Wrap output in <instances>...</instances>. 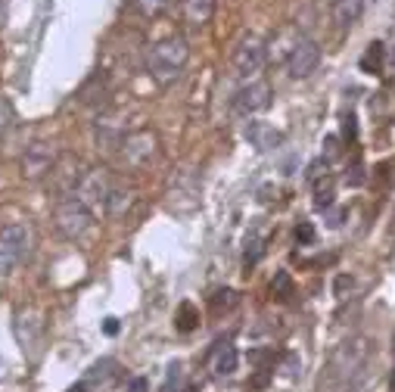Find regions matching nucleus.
<instances>
[{
  "label": "nucleus",
  "mask_w": 395,
  "mask_h": 392,
  "mask_svg": "<svg viewBox=\"0 0 395 392\" xmlns=\"http://www.w3.org/2000/svg\"><path fill=\"white\" fill-rule=\"evenodd\" d=\"M361 6H365V0H333V22L343 31L352 28L361 16Z\"/></svg>",
  "instance_id": "obj_15"
},
{
  "label": "nucleus",
  "mask_w": 395,
  "mask_h": 392,
  "mask_svg": "<svg viewBox=\"0 0 395 392\" xmlns=\"http://www.w3.org/2000/svg\"><path fill=\"white\" fill-rule=\"evenodd\" d=\"M336 159H339V137L330 134L324 140V166H327V162H336Z\"/></svg>",
  "instance_id": "obj_27"
},
{
  "label": "nucleus",
  "mask_w": 395,
  "mask_h": 392,
  "mask_svg": "<svg viewBox=\"0 0 395 392\" xmlns=\"http://www.w3.org/2000/svg\"><path fill=\"white\" fill-rule=\"evenodd\" d=\"M113 187H115V181L109 178L106 168H91V171H84V178L78 181L72 196H78V200H81L84 206L93 212V215H97L100 209L106 212V202H109V193H113Z\"/></svg>",
  "instance_id": "obj_7"
},
{
  "label": "nucleus",
  "mask_w": 395,
  "mask_h": 392,
  "mask_svg": "<svg viewBox=\"0 0 395 392\" xmlns=\"http://www.w3.org/2000/svg\"><path fill=\"white\" fill-rule=\"evenodd\" d=\"M268 106H271V84L268 81H249L246 88H240L234 97V115H240V119L265 113Z\"/></svg>",
  "instance_id": "obj_10"
},
{
  "label": "nucleus",
  "mask_w": 395,
  "mask_h": 392,
  "mask_svg": "<svg viewBox=\"0 0 395 392\" xmlns=\"http://www.w3.org/2000/svg\"><path fill=\"white\" fill-rule=\"evenodd\" d=\"M128 389L131 392H144L147 389V380L144 377H134V380H128Z\"/></svg>",
  "instance_id": "obj_30"
},
{
  "label": "nucleus",
  "mask_w": 395,
  "mask_h": 392,
  "mask_svg": "<svg viewBox=\"0 0 395 392\" xmlns=\"http://www.w3.org/2000/svg\"><path fill=\"white\" fill-rule=\"evenodd\" d=\"M343 181L349 184V187H361V184L367 181V175H365V166H361V159H358V156H355V159H352V166L345 168Z\"/></svg>",
  "instance_id": "obj_23"
},
{
  "label": "nucleus",
  "mask_w": 395,
  "mask_h": 392,
  "mask_svg": "<svg viewBox=\"0 0 395 392\" xmlns=\"http://www.w3.org/2000/svg\"><path fill=\"white\" fill-rule=\"evenodd\" d=\"M343 131H345V140H355V134H358V128H355V115H345Z\"/></svg>",
  "instance_id": "obj_29"
},
{
  "label": "nucleus",
  "mask_w": 395,
  "mask_h": 392,
  "mask_svg": "<svg viewBox=\"0 0 395 392\" xmlns=\"http://www.w3.org/2000/svg\"><path fill=\"white\" fill-rule=\"evenodd\" d=\"M268 66V44L258 35H243L234 47V72L246 81H256V75Z\"/></svg>",
  "instance_id": "obj_6"
},
{
  "label": "nucleus",
  "mask_w": 395,
  "mask_h": 392,
  "mask_svg": "<svg viewBox=\"0 0 395 392\" xmlns=\"http://www.w3.org/2000/svg\"><path fill=\"white\" fill-rule=\"evenodd\" d=\"M271 293L277 296V299H290V296H293V277H290L287 271H277V274H274Z\"/></svg>",
  "instance_id": "obj_22"
},
{
  "label": "nucleus",
  "mask_w": 395,
  "mask_h": 392,
  "mask_svg": "<svg viewBox=\"0 0 395 392\" xmlns=\"http://www.w3.org/2000/svg\"><path fill=\"white\" fill-rule=\"evenodd\" d=\"M31 246H35V231L28 224L16 221L0 227V277H10L31 255Z\"/></svg>",
  "instance_id": "obj_3"
},
{
  "label": "nucleus",
  "mask_w": 395,
  "mask_h": 392,
  "mask_svg": "<svg viewBox=\"0 0 395 392\" xmlns=\"http://www.w3.org/2000/svg\"><path fill=\"white\" fill-rule=\"evenodd\" d=\"M131 206H134V190L131 187L115 184L113 193H109V202H106V215L109 218H122V215H128Z\"/></svg>",
  "instance_id": "obj_16"
},
{
  "label": "nucleus",
  "mask_w": 395,
  "mask_h": 392,
  "mask_svg": "<svg viewBox=\"0 0 395 392\" xmlns=\"http://www.w3.org/2000/svg\"><path fill=\"white\" fill-rule=\"evenodd\" d=\"M103 330H106L109 336H115V333H118V321H115V318H106V324H103Z\"/></svg>",
  "instance_id": "obj_31"
},
{
  "label": "nucleus",
  "mask_w": 395,
  "mask_h": 392,
  "mask_svg": "<svg viewBox=\"0 0 395 392\" xmlns=\"http://www.w3.org/2000/svg\"><path fill=\"white\" fill-rule=\"evenodd\" d=\"M53 224L66 240H81L93 224V212L78 196H62L53 209Z\"/></svg>",
  "instance_id": "obj_4"
},
{
  "label": "nucleus",
  "mask_w": 395,
  "mask_h": 392,
  "mask_svg": "<svg viewBox=\"0 0 395 392\" xmlns=\"http://www.w3.org/2000/svg\"><path fill=\"white\" fill-rule=\"evenodd\" d=\"M50 178H53V187H57L59 200H62V196H72L75 187H78V181L84 178L81 162L72 159V156H62V159L57 162V168L50 171Z\"/></svg>",
  "instance_id": "obj_11"
},
{
  "label": "nucleus",
  "mask_w": 395,
  "mask_h": 392,
  "mask_svg": "<svg viewBox=\"0 0 395 392\" xmlns=\"http://www.w3.org/2000/svg\"><path fill=\"white\" fill-rule=\"evenodd\" d=\"M321 66V47L311 41V38H299V41L293 44V50L287 53V69L293 78H311L314 72H318Z\"/></svg>",
  "instance_id": "obj_9"
},
{
  "label": "nucleus",
  "mask_w": 395,
  "mask_h": 392,
  "mask_svg": "<svg viewBox=\"0 0 395 392\" xmlns=\"http://www.w3.org/2000/svg\"><path fill=\"white\" fill-rule=\"evenodd\" d=\"M262 255H265V240L258 237V234H249L246 237V253H243V265H246V271L256 268V262Z\"/></svg>",
  "instance_id": "obj_20"
},
{
  "label": "nucleus",
  "mask_w": 395,
  "mask_h": 392,
  "mask_svg": "<svg viewBox=\"0 0 395 392\" xmlns=\"http://www.w3.org/2000/svg\"><path fill=\"white\" fill-rule=\"evenodd\" d=\"M386 59H389V66L395 69V47H392V50H389V53H386Z\"/></svg>",
  "instance_id": "obj_34"
},
{
  "label": "nucleus",
  "mask_w": 395,
  "mask_h": 392,
  "mask_svg": "<svg viewBox=\"0 0 395 392\" xmlns=\"http://www.w3.org/2000/svg\"><path fill=\"white\" fill-rule=\"evenodd\" d=\"M243 134H246L249 146H256L258 153H271V150H277V146L283 144V134L268 122H249Z\"/></svg>",
  "instance_id": "obj_12"
},
{
  "label": "nucleus",
  "mask_w": 395,
  "mask_h": 392,
  "mask_svg": "<svg viewBox=\"0 0 395 392\" xmlns=\"http://www.w3.org/2000/svg\"><path fill=\"white\" fill-rule=\"evenodd\" d=\"M10 125H13V106L6 97H0V137L10 131Z\"/></svg>",
  "instance_id": "obj_26"
},
{
  "label": "nucleus",
  "mask_w": 395,
  "mask_h": 392,
  "mask_svg": "<svg viewBox=\"0 0 395 392\" xmlns=\"http://www.w3.org/2000/svg\"><path fill=\"white\" fill-rule=\"evenodd\" d=\"M113 367H115L113 358H103V362H97V364L91 367V374H88V383H93V380H106Z\"/></svg>",
  "instance_id": "obj_25"
},
{
  "label": "nucleus",
  "mask_w": 395,
  "mask_h": 392,
  "mask_svg": "<svg viewBox=\"0 0 395 392\" xmlns=\"http://www.w3.org/2000/svg\"><path fill=\"white\" fill-rule=\"evenodd\" d=\"M57 162H59L57 146L47 144V140H35V144H28L25 153H22L19 168H22V178H25V181H41V178H50V171L57 168Z\"/></svg>",
  "instance_id": "obj_8"
},
{
  "label": "nucleus",
  "mask_w": 395,
  "mask_h": 392,
  "mask_svg": "<svg viewBox=\"0 0 395 392\" xmlns=\"http://www.w3.org/2000/svg\"><path fill=\"white\" fill-rule=\"evenodd\" d=\"M134 6H137L140 16L156 19V16H162L165 10H168V0H134Z\"/></svg>",
  "instance_id": "obj_21"
},
{
  "label": "nucleus",
  "mask_w": 395,
  "mask_h": 392,
  "mask_svg": "<svg viewBox=\"0 0 395 392\" xmlns=\"http://www.w3.org/2000/svg\"><path fill=\"white\" fill-rule=\"evenodd\" d=\"M345 287H352V280H349V277H339V280H336V293H343Z\"/></svg>",
  "instance_id": "obj_33"
},
{
  "label": "nucleus",
  "mask_w": 395,
  "mask_h": 392,
  "mask_svg": "<svg viewBox=\"0 0 395 392\" xmlns=\"http://www.w3.org/2000/svg\"><path fill=\"white\" fill-rule=\"evenodd\" d=\"M187 59H190V44H187L184 35H168L162 41H156L147 53V69L149 78H153L159 88H171L187 69Z\"/></svg>",
  "instance_id": "obj_2"
},
{
  "label": "nucleus",
  "mask_w": 395,
  "mask_h": 392,
  "mask_svg": "<svg viewBox=\"0 0 395 392\" xmlns=\"http://www.w3.org/2000/svg\"><path fill=\"white\" fill-rule=\"evenodd\" d=\"M181 16L190 28H202L215 16V0H181Z\"/></svg>",
  "instance_id": "obj_13"
},
{
  "label": "nucleus",
  "mask_w": 395,
  "mask_h": 392,
  "mask_svg": "<svg viewBox=\"0 0 395 392\" xmlns=\"http://www.w3.org/2000/svg\"><path fill=\"white\" fill-rule=\"evenodd\" d=\"M296 243L299 246H308V243H314V227L308 224V221H302L296 227Z\"/></svg>",
  "instance_id": "obj_28"
},
{
  "label": "nucleus",
  "mask_w": 395,
  "mask_h": 392,
  "mask_svg": "<svg viewBox=\"0 0 395 392\" xmlns=\"http://www.w3.org/2000/svg\"><path fill=\"white\" fill-rule=\"evenodd\" d=\"M178 330L181 333H190V330H196V327H200V311H196V305L193 302H184L178 309Z\"/></svg>",
  "instance_id": "obj_19"
},
{
  "label": "nucleus",
  "mask_w": 395,
  "mask_h": 392,
  "mask_svg": "<svg viewBox=\"0 0 395 392\" xmlns=\"http://www.w3.org/2000/svg\"><path fill=\"white\" fill-rule=\"evenodd\" d=\"M374 362V342L367 336H349L330 352V362L321 371L318 392H358L367 380V367Z\"/></svg>",
  "instance_id": "obj_1"
},
{
  "label": "nucleus",
  "mask_w": 395,
  "mask_h": 392,
  "mask_svg": "<svg viewBox=\"0 0 395 392\" xmlns=\"http://www.w3.org/2000/svg\"><path fill=\"white\" fill-rule=\"evenodd\" d=\"M383 62H386V47L380 41H374V44L367 47L365 57H361V69H365V72H370V75H380L383 72Z\"/></svg>",
  "instance_id": "obj_18"
},
{
  "label": "nucleus",
  "mask_w": 395,
  "mask_h": 392,
  "mask_svg": "<svg viewBox=\"0 0 395 392\" xmlns=\"http://www.w3.org/2000/svg\"><path fill=\"white\" fill-rule=\"evenodd\" d=\"M118 153H122V162L131 171L147 168L149 162H156V156H159V137L149 128H137L118 140Z\"/></svg>",
  "instance_id": "obj_5"
},
{
  "label": "nucleus",
  "mask_w": 395,
  "mask_h": 392,
  "mask_svg": "<svg viewBox=\"0 0 395 392\" xmlns=\"http://www.w3.org/2000/svg\"><path fill=\"white\" fill-rule=\"evenodd\" d=\"M6 13H10V0H0V28L6 25Z\"/></svg>",
  "instance_id": "obj_32"
},
{
  "label": "nucleus",
  "mask_w": 395,
  "mask_h": 392,
  "mask_svg": "<svg viewBox=\"0 0 395 392\" xmlns=\"http://www.w3.org/2000/svg\"><path fill=\"white\" fill-rule=\"evenodd\" d=\"M236 367H240V352L231 342H218L215 355H212V371L218 377H231V374H236Z\"/></svg>",
  "instance_id": "obj_14"
},
{
  "label": "nucleus",
  "mask_w": 395,
  "mask_h": 392,
  "mask_svg": "<svg viewBox=\"0 0 395 392\" xmlns=\"http://www.w3.org/2000/svg\"><path fill=\"white\" fill-rule=\"evenodd\" d=\"M236 305V293L234 289H218L215 296H212V309L215 311H227V309H234Z\"/></svg>",
  "instance_id": "obj_24"
},
{
  "label": "nucleus",
  "mask_w": 395,
  "mask_h": 392,
  "mask_svg": "<svg viewBox=\"0 0 395 392\" xmlns=\"http://www.w3.org/2000/svg\"><path fill=\"white\" fill-rule=\"evenodd\" d=\"M333 196H336V178L324 175L314 181V209H330L333 206Z\"/></svg>",
  "instance_id": "obj_17"
}]
</instances>
